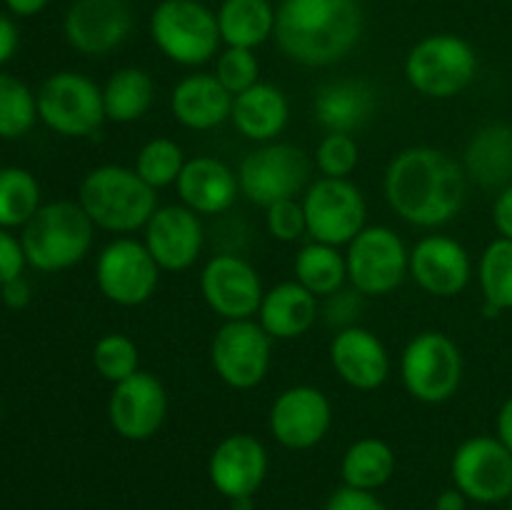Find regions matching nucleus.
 Listing matches in <instances>:
<instances>
[{
	"label": "nucleus",
	"mask_w": 512,
	"mask_h": 510,
	"mask_svg": "<svg viewBox=\"0 0 512 510\" xmlns=\"http://www.w3.org/2000/svg\"><path fill=\"white\" fill-rule=\"evenodd\" d=\"M40 205V183L30 170L0 168V228H25Z\"/></svg>",
	"instance_id": "obj_34"
},
{
	"label": "nucleus",
	"mask_w": 512,
	"mask_h": 510,
	"mask_svg": "<svg viewBox=\"0 0 512 510\" xmlns=\"http://www.w3.org/2000/svg\"><path fill=\"white\" fill-rule=\"evenodd\" d=\"M508 3H510V5H512V0H508Z\"/></svg>",
	"instance_id": "obj_52"
},
{
	"label": "nucleus",
	"mask_w": 512,
	"mask_h": 510,
	"mask_svg": "<svg viewBox=\"0 0 512 510\" xmlns=\"http://www.w3.org/2000/svg\"><path fill=\"white\" fill-rule=\"evenodd\" d=\"M400 378L415 400L428 405L453 398L463 380V355L450 335L425 330L415 335L400 358Z\"/></svg>",
	"instance_id": "obj_7"
},
{
	"label": "nucleus",
	"mask_w": 512,
	"mask_h": 510,
	"mask_svg": "<svg viewBox=\"0 0 512 510\" xmlns=\"http://www.w3.org/2000/svg\"><path fill=\"white\" fill-rule=\"evenodd\" d=\"M238 175L218 158L198 155L188 160L178 178V195L185 208L198 215H218L238 200Z\"/></svg>",
	"instance_id": "obj_23"
},
{
	"label": "nucleus",
	"mask_w": 512,
	"mask_h": 510,
	"mask_svg": "<svg viewBox=\"0 0 512 510\" xmlns=\"http://www.w3.org/2000/svg\"><path fill=\"white\" fill-rule=\"evenodd\" d=\"M495 435L512 453V395L500 405L498 418H495Z\"/></svg>",
	"instance_id": "obj_47"
},
{
	"label": "nucleus",
	"mask_w": 512,
	"mask_h": 510,
	"mask_svg": "<svg viewBox=\"0 0 512 510\" xmlns=\"http://www.w3.org/2000/svg\"><path fill=\"white\" fill-rule=\"evenodd\" d=\"M318 318V298L298 280L280 283L263 295L258 323L273 340H293L308 333Z\"/></svg>",
	"instance_id": "obj_26"
},
{
	"label": "nucleus",
	"mask_w": 512,
	"mask_h": 510,
	"mask_svg": "<svg viewBox=\"0 0 512 510\" xmlns=\"http://www.w3.org/2000/svg\"><path fill=\"white\" fill-rule=\"evenodd\" d=\"M475 75L478 53L468 40L453 33L428 35L405 58V78L425 98H455L473 83Z\"/></svg>",
	"instance_id": "obj_6"
},
{
	"label": "nucleus",
	"mask_w": 512,
	"mask_h": 510,
	"mask_svg": "<svg viewBox=\"0 0 512 510\" xmlns=\"http://www.w3.org/2000/svg\"><path fill=\"white\" fill-rule=\"evenodd\" d=\"M355 295H360L355 288H353V293H348V290H338L335 295H330V303H328V308H325L328 323H340L343 328H350L348 320L353 318V315L358 313V308H360V305L355 303ZM343 328H340V330H343Z\"/></svg>",
	"instance_id": "obj_43"
},
{
	"label": "nucleus",
	"mask_w": 512,
	"mask_h": 510,
	"mask_svg": "<svg viewBox=\"0 0 512 510\" xmlns=\"http://www.w3.org/2000/svg\"><path fill=\"white\" fill-rule=\"evenodd\" d=\"M410 275L415 283L438 298H455L473 278L470 255L448 235H428L410 250Z\"/></svg>",
	"instance_id": "obj_20"
},
{
	"label": "nucleus",
	"mask_w": 512,
	"mask_h": 510,
	"mask_svg": "<svg viewBox=\"0 0 512 510\" xmlns=\"http://www.w3.org/2000/svg\"><path fill=\"white\" fill-rule=\"evenodd\" d=\"M0 300H3V305H8V308L23 310L25 305L30 303L28 280L20 275V278H13V280H8L5 285H0Z\"/></svg>",
	"instance_id": "obj_45"
},
{
	"label": "nucleus",
	"mask_w": 512,
	"mask_h": 510,
	"mask_svg": "<svg viewBox=\"0 0 512 510\" xmlns=\"http://www.w3.org/2000/svg\"><path fill=\"white\" fill-rule=\"evenodd\" d=\"M478 280L485 298V313L498 315L503 310H512V240L495 238L483 250Z\"/></svg>",
	"instance_id": "obj_33"
},
{
	"label": "nucleus",
	"mask_w": 512,
	"mask_h": 510,
	"mask_svg": "<svg viewBox=\"0 0 512 510\" xmlns=\"http://www.w3.org/2000/svg\"><path fill=\"white\" fill-rule=\"evenodd\" d=\"M158 190L150 188L135 168L100 165L90 170L78 190L80 208L93 225L110 233H133L145 228L158 210Z\"/></svg>",
	"instance_id": "obj_3"
},
{
	"label": "nucleus",
	"mask_w": 512,
	"mask_h": 510,
	"mask_svg": "<svg viewBox=\"0 0 512 510\" xmlns=\"http://www.w3.org/2000/svg\"><path fill=\"white\" fill-rule=\"evenodd\" d=\"M35 95L38 118L65 138H88L105 123L103 88H98L88 75L60 70L50 75Z\"/></svg>",
	"instance_id": "obj_8"
},
{
	"label": "nucleus",
	"mask_w": 512,
	"mask_h": 510,
	"mask_svg": "<svg viewBox=\"0 0 512 510\" xmlns=\"http://www.w3.org/2000/svg\"><path fill=\"white\" fill-rule=\"evenodd\" d=\"M493 223L500 238L512 240V183L498 193L493 203Z\"/></svg>",
	"instance_id": "obj_44"
},
{
	"label": "nucleus",
	"mask_w": 512,
	"mask_h": 510,
	"mask_svg": "<svg viewBox=\"0 0 512 510\" xmlns=\"http://www.w3.org/2000/svg\"><path fill=\"white\" fill-rule=\"evenodd\" d=\"M65 40L78 53L105 55L133 30V13L125 0H73L63 20Z\"/></svg>",
	"instance_id": "obj_18"
},
{
	"label": "nucleus",
	"mask_w": 512,
	"mask_h": 510,
	"mask_svg": "<svg viewBox=\"0 0 512 510\" xmlns=\"http://www.w3.org/2000/svg\"><path fill=\"white\" fill-rule=\"evenodd\" d=\"M290 105L283 90L270 83H258L233 98L230 120L240 135L255 143H273L285 130Z\"/></svg>",
	"instance_id": "obj_28"
},
{
	"label": "nucleus",
	"mask_w": 512,
	"mask_h": 510,
	"mask_svg": "<svg viewBox=\"0 0 512 510\" xmlns=\"http://www.w3.org/2000/svg\"><path fill=\"white\" fill-rule=\"evenodd\" d=\"M0 423H3V400H0Z\"/></svg>",
	"instance_id": "obj_50"
},
{
	"label": "nucleus",
	"mask_w": 512,
	"mask_h": 510,
	"mask_svg": "<svg viewBox=\"0 0 512 510\" xmlns=\"http://www.w3.org/2000/svg\"><path fill=\"white\" fill-rule=\"evenodd\" d=\"M273 338L250 320H225L210 345V360L225 385L250 390L265 380L270 370Z\"/></svg>",
	"instance_id": "obj_14"
},
{
	"label": "nucleus",
	"mask_w": 512,
	"mask_h": 510,
	"mask_svg": "<svg viewBox=\"0 0 512 510\" xmlns=\"http://www.w3.org/2000/svg\"><path fill=\"white\" fill-rule=\"evenodd\" d=\"M205 303L223 320H250L263 303V283L248 260L240 255H215L200 273Z\"/></svg>",
	"instance_id": "obj_16"
},
{
	"label": "nucleus",
	"mask_w": 512,
	"mask_h": 510,
	"mask_svg": "<svg viewBox=\"0 0 512 510\" xmlns=\"http://www.w3.org/2000/svg\"><path fill=\"white\" fill-rule=\"evenodd\" d=\"M145 248L160 270H188L203 250V225L185 205H165L145 225Z\"/></svg>",
	"instance_id": "obj_21"
},
{
	"label": "nucleus",
	"mask_w": 512,
	"mask_h": 510,
	"mask_svg": "<svg viewBox=\"0 0 512 510\" xmlns=\"http://www.w3.org/2000/svg\"><path fill=\"white\" fill-rule=\"evenodd\" d=\"M18 45H20V35H18V28H15L13 18L0 13V65L13 60V55L18 53Z\"/></svg>",
	"instance_id": "obj_46"
},
{
	"label": "nucleus",
	"mask_w": 512,
	"mask_h": 510,
	"mask_svg": "<svg viewBox=\"0 0 512 510\" xmlns=\"http://www.w3.org/2000/svg\"><path fill=\"white\" fill-rule=\"evenodd\" d=\"M295 280L303 285L305 290L315 295V298H330L338 290H343L345 280H348V263L345 255L335 245L325 243H308L300 248L298 258H295Z\"/></svg>",
	"instance_id": "obj_32"
},
{
	"label": "nucleus",
	"mask_w": 512,
	"mask_h": 510,
	"mask_svg": "<svg viewBox=\"0 0 512 510\" xmlns=\"http://www.w3.org/2000/svg\"><path fill=\"white\" fill-rule=\"evenodd\" d=\"M363 35L360 0H280L275 43L293 63L325 68L343 60Z\"/></svg>",
	"instance_id": "obj_2"
},
{
	"label": "nucleus",
	"mask_w": 512,
	"mask_h": 510,
	"mask_svg": "<svg viewBox=\"0 0 512 510\" xmlns=\"http://www.w3.org/2000/svg\"><path fill=\"white\" fill-rule=\"evenodd\" d=\"M463 170L480 188L498 190V193L508 188L512 183V125H483L465 148Z\"/></svg>",
	"instance_id": "obj_25"
},
{
	"label": "nucleus",
	"mask_w": 512,
	"mask_h": 510,
	"mask_svg": "<svg viewBox=\"0 0 512 510\" xmlns=\"http://www.w3.org/2000/svg\"><path fill=\"white\" fill-rule=\"evenodd\" d=\"M465 503H468V498L458 488H450L445 493H440L435 510H465Z\"/></svg>",
	"instance_id": "obj_49"
},
{
	"label": "nucleus",
	"mask_w": 512,
	"mask_h": 510,
	"mask_svg": "<svg viewBox=\"0 0 512 510\" xmlns=\"http://www.w3.org/2000/svg\"><path fill=\"white\" fill-rule=\"evenodd\" d=\"M308 235L315 243L348 245L365 228V198L348 178H320L303 195Z\"/></svg>",
	"instance_id": "obj_11"
},
{
	"label": "nucleus",
	"mask_w": 512,
	"mask_h": 510,
	"mask_svg": "<svg viewBox=\"0 0 512 510\" xmlns=\"http://www.w3.org/2000/svg\"><path fill=\"white\" fill-rule=\"evenodd\" d=\"M215 78L235 98L260 83V63L250 48H225L218 55Z\"/></svg>",
	"instance_id": "obj_38"
},
{
	"label": "nucleus",
	"mask_w": 512,
	"mask_h": 510,
	"mask_svg": "<svg viewBox=\"0 0 512 510\" xmlns=\"http://www.w3.org/2000/svg\"><path fill=\"white\" fill-rule=\"evenodd\" d=\"M508 508L512 510V495H510V498H508Z\"/></svg>",
	"instance_id": "obj_51"
},
{
	"label": "nucleus",
	"mask_w": 512,
	"mask_h": 510,
	"mask_svg": "<svg viewBox=\"0 0 512 510\" xmlns=\"http://www.w3.org/2000/svg\"><path fill=\"white\" fill-rule=\"evenodd\" d=\"M220 38L228 48H258L275 33L270 0H223L218 8Z\"/></svg>",
	"instance_id": "obj_29"
},
{
	"label": "nucleus",
	"mask_w": 512,
	"mask_h": 510,
	"mask_svg": "<svg viewBox=\"0 0 512 510\" xmlns=\"http://www.w3.org/2000/svg\"><path fill=\"white\" fill-rule=\"evenodd\" d=\"M35 120H38V95L15 75L0 73V138H23Z\"/></svg>",
	"instance_id": "obj_35"
},
{
	"label": "nucleus",
	"mask_w": 512,
	"mask_h": 510,
	"mask_svg": "<svg viewBox=\"0 0 512 510\" xmlns=\"http://www.w3.org/2000/svg\"><path fill=\"white\" fill-rule=\"evenodd\" d=\"M93 365L108 383H123L140 370L138 345L123 333H108L95 343Z\"/></svg>",
	"instance_id": "obj_37"
},
{
	"label": "nucleus",
	"mask_w": 512,
	"mask_h": 510,
	"mask_svg": "<svg viewBox=\"0 0 512 510\" xmlns=\"http://www.w3.org/2000/svg\"><path fill=\"white\" fill-rule=\"evenodd\" d=\"M308 180V155L290 143H263L250 150L238 168L240 195L260 208L295 198Z\"/></svg>",
	"instance_id": "obj_9"
},
{
	"label": "nucleus",
	"mask_w": 512,
	"mask_h": 510,
	"mask_svg": "<svg viewBox=\"0 0 512 510\" xmlns=\"http://www.w3.org/2000/svg\"><path fill=\"white\" fill-rule=\"evenodd\" d=\"M150 38L178 65H203L218 55V13L200 0H163L150 15Z\"/></svg>",
	"instance_id": "obj_5"
},
{
	"label": "nucleus",
	"mask_w": 512,
	"mask_h": 510,
	"mask_svg": "<svg viewBox=\"0 0 512 510\" xmlns=\"http://www.w3.org/2000/svg\"><path fill=\"white\" fill-rule=\"evenodd\" d=\"M185 155L175 140L153 138L140 148L138 160H135V173L145 180L153 190L168 188L178 183L180 173L185 168Z\"/></svg>",
	"instance_id": "obj_36"
},
{
	"label": "nucleus",
	"mask_w": 512,
	"mask_h": 510,
	"mask_svg": "<svg viewBox=\"0 0 512 510\" xmlns=\"http://www.w3.org/2000/svg\"><path fill=\"white\" fill-rule=\"evenodd\" d=\"M270 433L283 448L308 450L328 435L333 408L323 390L295 385L283 390L270 408Z\"/></svg>",
	"instance_id": "obj_17"
},
{
	"label": "nucleus",
	"mask_w": 512,
	"mask_h": 510,
	"mask_svg": "<svg viewBox=\"0 0 512 510\" xmlns=\"http://www.w3.org/2000/svg\"><path fill=\"white\" fill-rule=\"evenodd\" d=\"M48 3L50 0H5L10 13L18 15V18H33V15L43 13Z\"/></svg>",
	"instance_id": "obj_48"
},
{
	"label": "nucleus",
	"mask_w": 512,
	"mask_h": 510,
	"mask_svg": "<svg viewBox=\"0 0 512 510\" xmlns=\"http://www.w3.org/2000/svg\"><path fill=\"white\" fill-rule=\"evenodd\" d=\"M265 223H268L270 235L280 243H295L308 233L303 203H298L295 198L280 200V203L265 208Z\"/></svg>",
	"instance_id": "obj_40"
},
{
	"label": "nucleus",
	"mask_w": 512,
	"mask_h": 510,
	"mask_svg": "<svg viewBox=\"0 0 512 510\" xmlns=\"http://www.w3.org/2000/svg\"><path fill=\"white\" fill-rule=\"evenodd\" d=\"M155 98V85L145 70L120 68L103 85L105 120L133 123L150 110Z\"/></svg>",
	"instance_id": "obj_30"
},
{
	"label": "nucleus",
	"mask_w": 512,
	"mask_h": 510,
	"mask_svg": "<svg viewBox=\"0 0 512 510\" xmlns=\"http://www.w3.org/2000/svg\"><path fill=\"white\" fill-rule=\"evenodd\" d=\"M158 280V263L140 240L118 238L100 250L95 263V283L110 303L123 308L143 305L155 295Z\"/></svg>",
	"instance_id": "obj_12"
},
{
	"label": "nucleus",
	"mask_w": 512,
	"mask_h": 510,
	"mask_svg": "<svg viewBox=\"0 0 512 510\" xmlns=\"http://www.w3.org/2000/svg\"><path fill=\"white\" fill-rule=\"evenodd\" d=\"M175 120L190 130H213L233 113V95L220 85L215 73H195L180 80L170 95Z\"/></svg>",
	"instance_id": "obj_24"
},
{
	"label": "nucleus",
	"mask_w": 512,
	"mask_h": 510,
	"mask_svg": "<svg viewBox=\"0 0 512 510\" xmlns=\"http://www.w3.org/2000/svg\"><path fill=\"white\" fill-rule=\"evenodd\" d=\"M360 148L353 135L328 133L315 150V163L323 178H348L358 168Z\"/></svg>",
	"instance_id": "obj_39"
},
{
	"label": "nucleus",
	"mask_w": 512,
	"mask_h": 510,
	"mask_svg": "<svg viewBox=\"0 0 512 510\" xmlns=\"http://www.w3.org/2000/svg\"><path fill=\"white\" fill-rule=\"evenodd\" d=\"M325 510H388L378 498H375L370 490H358V488H348L343 485L340 490H335L330 495L328 505Z\"/></svg>",
	"instance_id": "obj_42"
},
{
	"label": "nucleus",
	"mask_w": 512,
	"mask_h": 510,
	"mask_svg": "<svg viewBox=\"0 0 512 510\" xmlns=\"http://www.w3.org/2000/svg\"><path fill=\"white\" fill-rule=\"evenodd\" d=\"M25 265H28V260H25L20 238L10 235V230L0 228V285H5L13 278H20Z\"/></svg>",
	"instance_id": "obj_41"
},
{
	"label": "nucleus",
	"mask_w": 512,
	"mask_h": 510,
	"mask_svg": "<svg viewBox=\"0 0 512 510\" xmlns=\"http://www.w3.org/2000/svg\"><path fill=\"white\" fill-rule=\"evenodd\" d=\"M330 363L343 383L363 393L380 388L390 375V355L383 340L360 325L335 333L330 343Z\"/></svg>",
	"instance_id": "obj_22"
},
{
	"label": "nucleus",
	"mask_w": 512,
	"mask_h": 510,
	"mask_svg": "<svg viewBox=\"0 0 512 510\" xmlns=\"http://www.w3.org/2000/svg\"><path fill=\"white\" fill-rule=\"evenodd\" d=\"M93 220L80 203L40 205L20 233L25 260L40 273H58L78 265L93 245Z\"/></svg>",
	"instance_id": "obj_4"
},
{
	"label": "nucleus",
	"mask_w": 512,
	"mask_h": 510,
	"mask_svg": "<svg viewBox=\"0 0 512 510\" xmlns=\"http://www.w3.org/2000/svg\"><path fill=\"white\" fill-rule=\"evenodd\" d=\"M450 473L455 488L475 503H503L512 495V453L498 435H475L460 443Z\"/></svg>",
	"instance_id": "obj_13"
},
{
	"label": "nucleus",
	"mask_w": 512,
	"mask_h": 510,
	"mask_svg": "<svg viewBox=\"0 0 512 510\" xmlns=\"http://www.w3.org/2000/svg\"><path fill=\"white\" fill-rule=\"evenodd\" d=\"M395 473V453L385 440L380 438H360L345 450L340 475L348 488L358 490H378L393 478Z\"/></svg>",
	"instance_id": "obj_31"
},
{
	"label": "nucleus",
	"mask_w": 512,
	"mask_h": 510,
	"mask_svg": "<svg viewBox=\"0 0 512 510\" xmlns=\"http://www.w3.org/2000/svg\"><path fill=\"white\" fill-rule=\"evenodd\" d=\"M213 488L228 500L253 498L268 475L265 445L250 433H235L220 440L208 463Z\"/></svg>",
	"instance_id": "obj_19"
},
{
	"label": "nucleus",
	"mask_w": 512,
	"mask_h": 510,
	"mask_svg": "<svg viewBox=\"0 0 512 510\" xmlns=\"http://www.w3.org/2000/svg\"><path fill=\"white\" fill-rule=\"evenodd\" d=\"M315 120L328 133L353 135L375 110V93L363 80H333L315 93Z\"/></svg>",
	"instance_id": "obj_27"
},
{
	"label": "nucleus",
	"mask_w": 512,
	"mask_h": 510,
	"mask_svg": "<svg viewBox=\"0 0 512 510\" xmlns=\"http://www.w3.org/2000/svg\"><path fill=\"white\" fill-rule=\"evenodd\" d=\"M348 280L360 295L378 298L400 288L410 273V253L393 228L370 225L348 243Z\"/></svg>",
	"instance_id": "obj_10"
},
{
	"label": "nucleus",
	"mask_w": 512,
	"mask_h": 510,
	"mask_svg": "<svg viewBox=\"0 0 512 510\" xmlns=\"http://www.w3.org/2000/svg\"><path fill=\"white\" fill-rule=\"evenodd\" d=\"M465 178L463 165L453 155L430 145H415L390 160L385 198L405 223L438 228L463 208Z\"/></svg>",
	"instance_id": "obj_1"
},
{
	"label": "nucleus",
	"mask_w": 512,
	"mask_h": 510,
	"mask_svg": "<svg viewBox=\"0 0 512 510\" xmlns=\"http://www.w3.org/2000/svg\"><path fill=\"white\" fill-rule=\"evenodd\" d=\"M168 393L153 373L138 370L123 383L113 385L108 400V420L115 433L133 443L150 440L165 423Z\"/></svg>",
	"instance_id": "obj_15"
}]
</instances>
